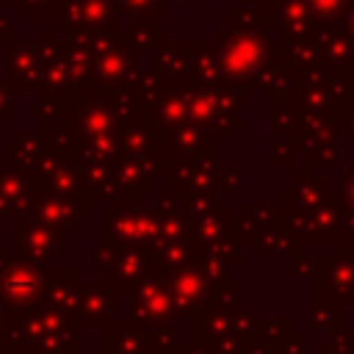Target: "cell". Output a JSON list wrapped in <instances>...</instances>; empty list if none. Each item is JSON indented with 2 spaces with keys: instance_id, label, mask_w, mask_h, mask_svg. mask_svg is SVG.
Wrapping results in <instances>:
<instances>
[{
  "instance_id": "24",
  "label": "cell",
  "mask_w": 354,
  "mask_h": 354,
  "mask_svg": "<svg viewBox=\"0 0 354 354\" xmlns=\"http://www.w3.org/2000/svg\"><path fill=\"white\" fill-rule=\"evenodd\" d=\"M243 343H246V340H243L241 335L230 332V335H224V337H218V340L207 343V346H205V351H207V354H241Z\"/></svg>"
},
{
  "instance_id": "18",
  "label": "cell",
  "mask_w": 354,
  "mask_h": 354,
  "mask_svg": "<svg viewBox=\"0 0 354 354\" xmlns=\"http://www.w3.org/2000/svg\"><path fill=\"white\" fill-rule=\"evenodd\" d=\"M227 232H230V238H232V241L241 246V243H252V241L257 238L260 227H257L252 218H246V216H232V213H230Z\"/></svg>"
},
{
  "instance_id": "29",
  "label": "cell",
  "mask_w": 354,
  "mask_h": 354,
  "mask_svg": "<svg viewBox=\"0 0 354 354\" xmlns=\"http://www.w3.org/2000/svg\"><path fill=\"white\" fill-rule=\"evenodd\" d=\"M351 332H354V326H351Z\"/></svg>"
},
{
  "instance_id": "3",
  "label": "cell",
  "mask_w": 354,
  "mask_h": 354,
  "mask_svg": "<svg viewBox=\"0 0 354 354\" xmlns=\"http://www.w3.org/2000/svg\"><path fill=\"white\" fill-rule=\"evenodd\" d=\"M343 205V191H332L321 205L282 210V218L304 243H329L337 232V216Z\"/></svg>"
},
{
  "instance_id": "16",
  "label": "cell",
  "mask_w": 354,
  "mask_h": 354,
  "mask_svg": "<svg viewBox=\"0 0 354 354\" xmlns=\"http://www.w3.org/2000/svg\"><path fill=\"white\" fill-rule=\"evenodd\" d=\"M293 329V321L285 318V315H277V318H257V329H254V337L277 346L288 332Z\"/></svg>"
},
{
  "instance_id": "30",
  "label": "cell",
  "mask_w": 354,
  "mask_h": 354,
  "mask_svg": "<svg viewBox=\"0 0 354 354\" xmlns=\"http://www.w3.org/2000/svg\"><path fill=\"white\" fill-rule=\"evenodd\" d=\"M351 249H354V243H351Z\"/></svg>"
},
{
  "instance_id": "28",
  "label": "cell",
  "mask_w": 354,
  "mask_h": 354,
  "mask_svg": "<svg viewBox=\"0 0 354 354\" xmlns=\"http://www.w3.org/2000/svg\"><path fill=\"white\" fill-rule=\"evenodd\" d=\"M138 354H169L166 348H160V346H155V343H149V346H141L138 348Z\"/></svg>"
},
{
  "instance_id": "5",
  "label": "cell",
  "mask_w": 354,
  "mask_h": 354,
  "mask_svg": "<svg viewBox=\"0 0 354 354\" xmlns=\"http://www.w3.org/2000/svg\"><path fill=\"white\" fill-rule=\"evenodd\" d=\"M230 205L227 202H216L213 210H207L205 216H199L196 221H188V232H185V241L191 246L194 254H202V252H210L216 243H221L224 238H230L227 232V221H230Z\"/></svg>"
},
{
  "instance_id": "9",
  "label": "cell",
  "mask_w": 354,
  "mask_h": 354,
  "mask_svg": "<svg viewBox=\"0 0 354 354\" xmlns=\"http://www.w3.org/2000/svg\"><path fill=\"white\" fill-rule=\"evenodd\" d=\"M207 141H210L207 133L202 127H196L194 122L191 124H180L171 133V149H169V155H171V160H196V155L205 149Z\"/></svg>"
},
{
  "instance_id": "21",
  "label": "cell",
  "mask_w": 354,
  "mask_h": 354,
  "mask_svg": "<svg viewBox=\"0 0 354 354\" xmlns=\"http://www.w3.org/2000/svg\"><path fill=\"white\" fill-rule=\"evenodd\" d=\"M216 180H218V194H238L243 188V169L241 166H218Z\"/></svg>"
},
{
  "instance_id": "15",
  "label": "cell",
  "mask_w": 354,
  "mask_h": 354,
  "mask_svg": "<svg viewBox=\"0 0 354 354\" xmlns=\"http://www.w3.org/2000/svg\"><path fill=\"white\" fill-rule=\"evenodd\" d=\"M230 318H232V332L241 335L243 340H252L254 337V329H257V310L252 304H235L230 307Z\"/></svg>"
},
{
  "instance_id": "2",
  "label": "cell",
  "mask_w": 354,
  "mask_h": 354,
  "mask_svg": "<svg viewBox=\"0 0 354 354\" xmlns=\"http://www.w3.org/2000/svg\"><path fill=\"white\" fill-rule=\"evenodd\" d=\"M130 318L144 335L152 329H177L180 315L171 304V296H169V288L160 271L138 282V290L130 299Z\"/></svg>"
},
{
  "instance_id": "25",
  "label": "cell",
  "mask_w": 354,
  "mask_h": 354,
  "mask_svg": "<svg viewBox=\"0 0 354 354\" xmlns=\"http://www.w3.org/2000/svg\"><path fill=\"white\" fill-rule=\"evenodd\" d=\"M158 216H166V213H180L183 210V196H177V194H163V196H158Z\"/></svg>"
},
{
  "instance_id": "26",
  "label": "cell",
  "mask_w": 354,
  "mask_h": 354,
  "mask_svg": "<svg viewBox=\"0 0 354 354\" xmlns=\"http://www.w3.org/2000/svg\"><path fill=\"white\" fill-rule=\"evenodd\" d=\"M343 199H346V205L348 207H354V169H348L346 171V177H343Z\"/></svg>"
},
{
  "instance_id": "19",
  "label": "cell",
  "mask_w": 354,
  "mask_h": 354,
  "mask_svg": "<svg viewBox=\"0 0 354 354\" xmlns=\"http://www.w3.org/2000/svg\"><path fill=\"white\" fill-rule=\"evenodd\" d=\"M185 232H188V224L183 218V210L160 216V241L158 243H163V241H183Z\"/></svg>"
},
{
  "instance_id": "10",
  "label": "cell",
  "mask_w": 354,
  "mask_h": 354,
  "mask_svg": "<svg viewBox=\"0 0 354 354\" xmlns=\"http://www.w3.org/2000/svg\"><path fill=\"white\" fill-rule=\"evenodd\" d=\"M343 326V307L315 299V304L307 310V321H304V332H324L332 335Z\"/></svg>"
},
{
  "instance_id": "11",
  "label": "cell",
  "mask_w": 354,
  "mask_h": 354,
  "mask_svg": "<svg viewBox=\"0 0 354 354\" xmlns=\"http://www.w3.org/2000/svg\"><path fill=\"white\" fill-rule=\"evenodd\" d=\"M304 163H310L313 169H335L340 163V149H337V136L335 130H326L315 147L304 155Z\"/></svg>"
},
{
  "instance_id": "12",
  "label": "cell",
  "mask_w": 354,
  "mask_h": 354,
  "mask_svg": "<svg viewBox=\"0 0 354 354\" xmlns=\"http://www.w3.org/2000/svg\"><path fill=\"white\" fill-rule=\"evenodd\" d=\"M155 268L160 271V274H166V271H171V268H177V266H183L185 260H191L194 257V252H191V246H188V241L183 238V241H163V243H158L155 249Z\"/></svg>"
},
{
  "instance_id": "1",
  "label": "cell",
  "mask_w": 354,
  "mask_h": 354,
  "mask_svg": "<svg viewBox=\"0 0 354 354\" xmlns=\"http://www.w3.org/2000/svg\"><path fill=\"white\" fill-rule=\"evenodd\" d=\"M329 243L332 249L315 257L318 299L346 310L354 304V249L340 241H329Z\"/></svg>"
},
{
  "instance_id": "6",
  "label": "cell",
  "mask_w": 354,
  "mask_h": 354,
  "mask_svg": "<svg viewBox=\"0 0 354 354\" xmlns=\"http://www.w3.org/2000/svg\"><path fill=\"white\" fill-rule=\"evenodd\" d=\"M332 194V185L326 177H318V169H313L310 163L293 166V185L288 188V199L293 207H313L326 202V196Z\"/></svg>"
},
{
  "instance_id": "13",
  "label": "cell",
  "mask_w": 354,
  "mask_h": 354,
  "mask_svg": "<svg viewBox=\"0 0 354 354\" xmlns=\"http://www.w3.org/2000/svg\"><path fill=\"white\" fill-rule=\"evenodd\" d=\"M194 257H196V266H199V271H202V277H205V282H207L210 290L218 288L230 277V271H232L227 266V260L218 257L216 252H202V254H194Z\"/></svg>"
},
{
  "instance_id": "7",
  "label": "cell",
  "mask_w": 354,
  "mask_h": 354,
  "mask_svg": "<svg viewBox=\"0 0 354 354\" xmlns=\"http://www.w3.org/2000/svg\"><path fill=\"white\" fill-rule=\"evenodd\" d=\"M252 243H254V254H257V257H266V254H268V257H290V254H296L299 249L307 246L288 224L263 227Z\"/></svg>"
},
{
  "instance_id": "20",
  "label": "cell",
  "mask_w": 354,
  "mask_h": 354,
  "mask_svg": "<svg viewBox=\"0 0 354 354\" xmlns=\"http://www.w3.org/2000/svg\"><path fill=\"white\" fill-rule=\"evenodd\" d=\"M296 155H299L296 144H293L290 138H282V141H277V144L271 147V155H268V166H271V169H288V166H293Z\"/></svg>"
},
{
  "instance_id": "31",
  "label": "cell",
  "mask_w": 354,
  "mask_h": 354,
  "mask_svg": "<svg viewBox=\"0 0 354 354\" xmlns=\"http://www.w3.org/2000/svg\"><path fill=\"white\" fill-rule=\"evenodd\" d=\"M307 354H310V351H307Z\"/></svg>"
},
{
  "instance_id": "14",
  "label": "cell",
  "mask_w": 354,
  "mask_h": 354,
  "mask_svg": "<svg viewBox=\"0 0 354 354\" xmlns=\"http://www.w3.org/2000/svg\"><path fill=\"white\" fill-rule=\"evenodd\" d=\"M241 216L252 218L260 230H263V227H274V224H285L282 210H279V202H274V205H266V202H249V205L241 207Z\"/></svg>"
},
{
  "instance_id": "4",
  "label": "cell",
  "mask_w": 354,
  "mask_h": 354,
  "mask_svg": "<svg viewBox=\"0 0 354 354\" xmlns=\"http://www.w3.org/2000/svg\"><path fill=\"white\" fill-rule=\"evenodd\" d=\"M163 279H166L171 304H174L180 318H191L194 313H199L205 307L210 288H207V282H205V277H202V271L196 266V257H191L183 266L166 271Z\"/></svg>"
},
{
  "instance_id": "23",
  "label": "cell",
  "mask_w": 354,
  "mask_h": 354,
  "mask_svg": "<svg viewBox=\"0 0 354 354\" xmlns=\"http://www.w3.org/2000/svg\"><path fill=\"white\" fill-rule=\"evenodd\" d=\"M332 241H340V243H346V246L354 243V207H348V205L340 207V216H337V232H335Z\"/></svg>"
},
{
  "instance_id": "8",
  "label": "cell",
  "mask_w": 354,
  "mask_h": 354,
  "mask_svg": "<svg viewBox=\"0 0 354 354\" xmlns=\"http://www.w3.org/2000/svg\"><path fill=\"white\" fill-rule=\"evenodd\" d=\"M191 340L199 346H207L224 335L232 332V318H230V307H202L199 313H194L191 318Z\"/></svg>"
},
{
  "instance_id": "17",
  "label": "cell",
  "mask_w": 354,
  "mask_h": 354,
  "mask_svg": "<svg viewBox=\"0 0 354 354\" xmlns=\"http://www.w3.org/2000/svg\"><path fill=\"white\" fill-rule=\"evenodd\" d=\"M241 282L238 279H232V277H227L218 288H213L210 293H207V307H235L238 301H241Z\"/></svg>"
},
{
  "instance_id": "22",
  "label": "cell",
  "mask_w": 354,
  "mask_h": 354,
  "mask_svg": "<svg viewBox=\"0 0 354 354\" xmlns=\"http://www.w3.org/2000/svg\"><path fill=\"white\" fill-rule=\"evenodd\" d=\"M290 260H293V266H290L293 279L307 282L310 277H315V257H310V254H307V249H299L296 254H290Z\"/></svg>"
},
{
  "instance_id": "27",
  "label": "cell",
  "mask_w": 354,
  "mask_h": 354,
  "mask_svg": "<svg viewBox=\"0 0 354 354\" xmlns=\"http://www.w3.org/2000/svg\"><path fill=\"white\" fill-rule=\"evenodd\" d=\"M315 354H343V351L332 348V346H329V340H321V343L315 346Z\"/></svg>"
}]
</instances>
